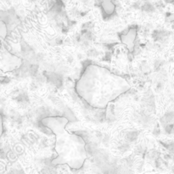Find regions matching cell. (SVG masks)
<instances>
[{
	"instance_id": "cell-1",
	"label": "cell",
	"mask_w": 174,
	"mask_h": 174,
	"mask_svg": "<svg viewBox=\"0 0 174 174\" xmlns=\"http://www.w3.org/2000/svg\"><path fill=\"white\" fill-rule=\"evenodd\" d=\"M129 88V84L104 68L89 66L77 85V90L89 105L105 108L107 104Z\"/></svg>"
},
{
	"instance_id": "cell-2",
	"label": "cell",
	"mask_w": 174,
	"mask_h": 174,
	"mask_svg": "<svg viewBox=\"0 0 174 174\" xmlns=\"http://www.w3.org/2000/svg\"><path fill=\"white\" fill-rule=\"evenodd\" d=\"M68 121L64 116H49L41 122L56 135L57 157L52 161V164H66L71 168L79 169L83 166L87 158L86 142L81 136L70 134L66 131L65 127Z\"/></svg>"
},
{
	"instance_id": "cell-3",
	"label": "cell",
	"mask_w": 174,
	"mask_h": 174,
	"mask_svg": "<svg viewBox=\"0 0 174 174\" xmlns=\"http://www.w3.org/2000/svg\"><path fill=\"white\" fill-rule=\"evenodd\" d=\"M21 66V60L12 55L4 47L0 48V74L12 72Z\"/></svg>"
},
{
	"instance_id": "cell-4",
	"label": "cell",
	"mask_w": 174,
	"mask_h": 174,
	"mask_svg": "<svg viewBox=\"0 0 174 174\" xmlns=\"http://www.w3.org/2000/svg\"><path fill=\"white\" fill-rule=\"evenodd\" d=\"M133 120L136 123L143 126L145 128H149L153 124V119H152L150 113L148 112L144 109L136 111L133 114Z\"/></svg>"
},
{
	"instance_id": "cell-5",
	"label": "cell",
	"mask_w": 174,
	"mask_h": 174,
	"mask_svg": "<svg viewBox=\"0 0 174 174\" xmlns=\"http://www.w3.org/2000/svg\"><path fill=\"white\" fill-rule=\"evenodd\" d=\"M142 106H143L144 110H145L150 113L155 111L156 101H155L154 94H152L151 91H148L144 95L143 99H142Z\"/></svg>"
},
{
	"instance_id": "cell-6",
	"label": "cell",
	"mask_w": 174,
	"mask_h": 174,
	"mask_svg": "<svg viewBox=\"0 0 174 174\" xmlns=\"http://www.w3.org/2000/svg\"><path fill=\"white\" fill-rule=\"evenodd\" d=\"M139 135H140V132L139 130H129V131L124 132L122 137H123L124 140L127 141L129 144H132L138 140V139L139 138Z\"/></svg>"
},
{
	"instance_id": "cell-7",
	"label": "cell",
	"mask_w": 174,
	"mask_h": 174,
	"mask_svg": "<svg viewBox=\"0 0 174 174\" xmlns=\"http://www.w3.org/2000/svg\"><path fill=\"white\" fill-rule=\"evenodd\" d=\"M135 34H136V31L134 29L132 30H128V32H124L122 35V39L123 41V43H125L126 44L129 45V46H133V43H134L135 38Z\"/></svg>"
},
{
	"instance_id": "cell-8",
	"label": "cell",
	"mask_w": 174,
	"mask_h": 174,
	"mask_svg": "<svg viewBox=\"0 0 174 174\" xmlns=\"http://www.w3.org/2000/svg\"><path fill=\"white\" fill-rule=\"evenodd\" d=\"M160 122L162 127H165L167 124H173L174 123V111H171L166 114H164L162 116L160 119Z\"/></svg>"
},
{
	"instance_id": "cell-9",
	"label": "cell",
	"mask_w": 174,
	"mask_h": 174,
	"mask_svg": "<svg viewBox=\"0 0 174 174\" xmlns=\"http://www.w3.org/2000/svg\"><path fill=\"white\" fill-rule=\"evenodd\" d=\"M141 10L145 12V13H148V14H152V13H154V12L156 11V7L153 5L151 3L146 2L144 4H142Z\"/></svg>"
},
{
	"instance_id": "cell-10",
	"label": "cell",
	"mask_w": 174,
	"mask_h": 174,
	"mask_svg": "<svg viewBox=\"0 0 174 174\" xmlns=\"http://www.w3.org/2000/svg\"><path fill=\"white\" fill-rule=\"evenodd\" d=\"M139 69H140L142 72L145 73V74H147L148 72H150V66L146 60L141 61L140 65H139Z\"/></svg>"
},
{
	"instance_id": "cell-11",
	"label": "cell",
	"mask_w": 174,
	"mask_h": 174,
	"mask_svg": "<svg viewBox=\"0 0 174 174\" xmlns=\"http://www.w3.org/2000/svg\"><path fill=\"white\" fill-rule=\"evenodd\" d=\"M87 55L90 57V58H97L100 55V52L97 50L96 49L89 48L88 49H87Z\"/></svg>"
},
{
	"instance_id": "cell-12",
	"label": "cell",
	"mask_w": 174,
	"mask_h": 174,
	"mask_svg": "<svg viewBox=\"0 0 174 174\" xmlns=\"http://www.w3.org/2000/svg\"><path fill=\"white\" fill-rule=\"evenodd\" d=\"M6 35V27L4 23L0 21V36L2 37H5Z\"/></svg>"
},
{
	"instance_id": "cell-13",
	"label": "cell",
	"mask_w": 174,
	"mask_h": 174,
	"mask_svg": "<svg viewBox=\"0 0 174 174\" xmlns=\"http://www.w3.org/2000/svg\"><path fill=\"white\" fill-rule=\"evenodd\" d=\"M100 140L102 141L103 144H105V145H107L109 144V142H110V136H109V134H107V133H103Z\"/></svg>"
},
{
	"instance_id": "cell-14",
	"label": "cell",
	"mask_w": 174,
	"mask_h": 174,
	"mask_svg": "<svg viewBox=\"0 0 174 174\" xmlns=\"http://www.w3.org/2000/svg\"><path fill=\"white\" fill-rule=\"evenodd\" d=\"M160 133H161V129H160L159 126L155 127V128H154V129H153V134L156 135V136H158Z\"/></svg>"
},
{
	"instance_id": "cell-15",
	"label": "cell",
	"mask_w": 174,
	"mask_h": 174,
	"mask_svg": "<svg viewBox=\"0 0 174 174\" xmlns=\"http://www.w3.org/2000/svg\"><path fill=\"white\" fill-rule=\"evenodd\" d=\"M2 131H3V121H2V116H0V136L2 134Z\"/></svg>"
}]
</instances>
